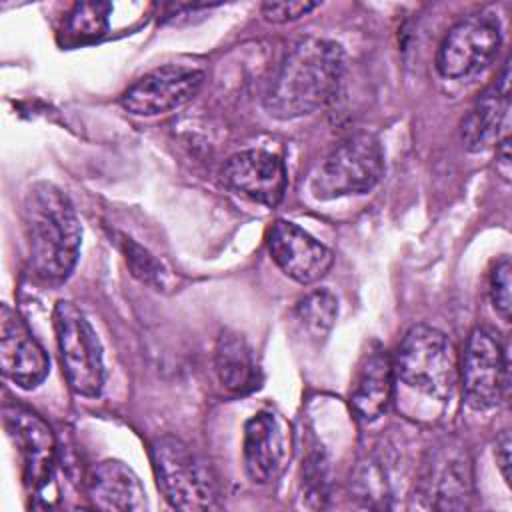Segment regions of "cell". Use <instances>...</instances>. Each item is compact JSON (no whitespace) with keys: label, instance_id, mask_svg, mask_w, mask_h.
<instances>
[{"label":"cell","instance_id":"6da1fadb","mask_svg":"<svg viewBox=\"0 0 512 512\" xmlns=\"http://www.w3.org/2000/svg\"><path fill=\"white\" fill-rule=\"evenodd\" d=\"M344 74V50L334 40L304 38L272 74L264 108L272 118L294 120L326 106Z\"/></svg>","mask_w":512,"mask_h":512},{"label":"cell","instance_id":"7a4b0ae2","mask_svg":"<svg viewBox=\"0 0 512 512\" xmlns=\"http://www.w3.org/2000/svg\"><path fill=\"white\" fill-rule=\"evenodd\" d=\"M22 222L34 274L48 284L64 282L76 266L82 242L70 198L58 186L38 182L24 198Z\"/></svg>","mask_w":512,"mask_h":512},{"label":"cell","instance_id":"3957f363","mask_svg":"<svg viewBox=\"0 0 512 512\" xmlns=\"http://www.w3.org/2000/svg\"><path fill=\"white\" fill-rule=\"evenodd\" d=\"M384 176V150L376 136L358 132L342 140L312 170L308 188L316 200L370 192Z\"/></svg>","mask_w":512,"mask_h":512},{"label":"cell","instance_id":"277c9868","mask_svg":"<svg viewBox=\"0 0 512 512\" xmlns=\"http://www.w3.org/2000/svg\"><path fill=\"white\" fill-rule=\"evenodd\" d=\"M156 482L172 508L200 512L218 508V488L208 464L176 436H160L150 446Z\"/></svg>","mask_w":512,"mask_h":512},{"label":"cell","instance_id":"5b68a950","mask_svg":"<svg viewBox=\"0 0 512 512\" xmlns=\"http://www.w3.org/2000/svg\"><path fill=\"white\" fill-rule=\"evenodd\" d=\"M394 372L408 388L436 398H450L456 384V358L448 336L432 326H412L396 352Z\"/></svg>","mask_w":512,"mask_h":512},{"label":"cell","instance_id":"8992f818","mask_svg":"<svg viewBox=\"0 0 512 512\" xmlns=\"http://www.w3.org/2000/svg\"><path fill=\"white\" fill-rule=\"evenodd\" d=\"M54 332L68 386L80 396H100L104 386L102 348L84 312L68 300L54 308Z\"/></svg>","mask_w":512,"mask_h":512},{"label":"cell","instance_id":"52a82bcc","mask_svg":"<svg viewBox=\"0 0 512 512\" xmlns=\"http://www.w3.org/2000/svg\"><path fill=\"white\" fill-rule=\"evenodd\" d=\"M510 386L508 352L500 336L486 326L470 332L462 356V392L470 408H496Z\"/></svg>","mask_w":512,"mask_h":512},{"label":"cell","instance_id":"ba28073f","mask_svg":"<svg viewBox=\"0 0 512 512\" xmlns=\"http://www.w3.org/2000/svg\"><path fill=\"white\" fill-rule=\"evenodd\" d=\"M502 44L500 22L490 12H476L456 22L444 36L436 68L444 78L460 80L482 72L498 54Z\"/></svg>","mask_w":512,"mask_h":512},{"label":"cell","instance_id":"9c48e42d","mask_svg":"<svg viewBox=\"0 0 512 512\" xmlns=\"http://www.w3.org/2000/svg\"><path fill=\"white\" fill-rule=\"evenodd\" d=\"M2 416L6 430L20 452L22 478L30 498L36 500V506L40 500H44V506H50L44 496L54 478L56 442L50 426L38 414L20 404H6Z\"/></svg>","mask_w":512,"mask_h":512},{"label":"cell","instance_id":"30bf717a","mask_svg":"<svg viewBox=\"0 0 512 512\" xmlns=\"http://www.w3.org/2000/svg\"><path fill=\"white\" fill-rule=\"evenodd\" d=\"M416 496L426 508L464 510L472 498V466L460 446L434 448L416 482Z\"/></svg>","mask_w":512,"mask_h":512},{"label":"cell","instance_id":"8fae6325","mask_svg":"<svg viewBox=\"0 0 512 512\" xmlns=\"http://www.w3.org/2000/svg\"><path fill=\"white\" fill-rule=\"evenodd\" d=\"M204 82V72L190 66H160L130 84L120 104L136 116H158L186 104Z\"/></svg>","mask_w":512,"mask_h":512},{"label":"cell","instance_id":"7c38bea8","mask_svg":"<svg viewBox=\"0 0 512 512\" xmlns=\"http://www.w3.org/2000/svg\"><path fill=\"white\" fill-rule=\"evenodd\" d=\"M224 184L236 194L274 208L286 192L288 174L282 158L268 150H242L222 168Z\"/></svg>","mask_w":512,"mask_h":512},{"label":"cell","instance_id":"4fadbf2b","mask_svg":"<svg viewBox=\"0 0 512 512\" xmlns=\"http://www.w3.org/2000/svg\"><path fill=\"white\" fill-rule=\"evenodd\" d=\"M268 250L278 268L298 284L324 278L334 262L332 252L290 220H276L268 232Z\"/></svg>","mask_w":512,"mask_h":512},{"label":"cell","instance_id":"5bb4252c","mask_svg":"<svg viewBox=\"0 0 512 512\" xmlns=\"http://www.w3.org/2000/svg\"><path fill=\"white\" fill-rule=\"evenodd\" d=\"M0 368L20 388H36L50 370V360L22 316L8 304L0 308Z\"/></svg>","mask_w":512,"mask_h":512},{"label":"cell","instance_id":"9a60e30c","mask_svg":"<svg viewBox=\"0 0 512 512\" xmlns=\"http://www.w3.org/2000/svg\"><path fill=\"white\" fill-rule=\"evenodd\" d=\"M242 454L246 472L254 482L276 480L290 458V428L270 410L256 412L244 424Z\"/></svg>","mask_w":512,"mask_h":512},{"label":"cell","instance_id":"2e32d148","mask_svg":"<svg viewBox=\"0 0 512 512\" xmlns=\"http://www.w3.org/2000/svg\"><path fill=\"white\" fill-rule=\"evenodd\" d=\"M510 70L504 64L502 74L470 106L462 118L460 136L470 152H484L508 134L510 112Z\"/></svg>","mask_w":512,"mask_h":512},{"label":"cell","instance_id":"e0dca14e","mask_svg":"<svg viewBox=\"0 0 512 512\" xmlns=\"http://www.w3.org/2000/svg\"><path fill=\"white\" fill-rule=\"evenodd\" d=\"M394 362L384 348H372L360 358L350 386V406L364 422L378 420L392 398Z\"/></svg>","mask_w":512,"mask_h":512},{"label":"cell","instance_id":"ac0fdd59","mask_svg":"<svg viewBox=\"0 0 512 512\" xmlns=\"http://www.w3.org/2000/svg\"><path fill=\"white\" fill-rule=\"evenodd\" d=\"M88 498L94 508L110 512L146 510V490L130 466L120 460H104L96 464L86 484Z\"/></svg>","mask_w":512,"mask_h":512},{"label":"cell","instance_id":"d6986e66","mask_svg":"<svg viewBox=\"0 0 512 512\" xmlns=\"http://www.w3.org/2000/svg\"><path fill=\"white\" fill-rule=\"evenodd\" d=\"M214 366L222 386L234 394H250L260 388L262 372L254 350L236 332H222L216 342Z\"/></svg>","mask_w":512,"mask_h":512},{"label":"cell","instance_id":"ffe728a7","mask_svg":"<svg viewBox=\"0 0 512 512\" xmlns=\"http://www.w3.org/2000/svg\"><path fill=\"white\" fill-rule=\"evenodd\" d=\"M338 318V300L328 290H312L298 300L292 322L296 334L312 346L322 344Z\"/></svg>","mask_w":512,"mask_h":512},{"label":"cell","instance_id":"44dd1931","mask_svg":"<svg viewBox=\"0 0 512 512\" xmlns=\"http://www.w3.org/2000/svg\"><path fill=\"white\" fill-rule=\"evenodd\" d=\"M112 12V4L92 0V2H78L66 14L60 40L64 46H82L100 40L108 30V16Z\"/></svg>","mask_w":512,"mask_h":512},{"label":"cell","instance_id":"7402d4cb","mask_svg":"<svg viewBox=\"0 0 512 512\" xmlns=\"http://www.w3.org/2000/svg\"><path fill=\"white\" fill-rule=\"evenodd\" d=\"M394 480H392V466L388 464L386 454L374 452L368 454L354 472V490L356 494L374 508L390 506L394 498Z\"/></svg>","mask_w":512,"mask_h":512},{"label":"cell","instance_id":"603a6c76","mask_svg":"<svg viewBox=\"0 0 512 512\" xmlns=\"http://www.w3.org/2000/svg\"><path fill=\"white\" fill-rule=\"evenodd\" d=\"M120 248L124 252L126 264L130 266L132 274L140 282H144L148 286H154L158 290L164 286L166 270L146 248H142L138 242H134L132 238H126V236H120Z\"/></svg>","mask_w":512,"mask_h":512},{"label":"cell","instance_id":"cb8c5ba5","mask_svg":"<svg viewBox=\"0 0 512 512\" xmlns=\"http://www.w3.org/2000/svg\"><path fill=\"white\" fill-rule=\"evenodd\" d=\"M302 484H304V496L308 506L310 508L324 506V500L328 498V466L320 452H312L304 460Z\"/></svg>","mask_w":512,"mask_h":512},{"label":"cell","instance_id":"d4e9b609","mask_svg":"<svg viewBox=\"0 0 512 512\" xmlns=\"http://www.w3.org/2000/svg\"><path fill=\"white\" fill-rule=\"evenodd\" d=\"M510 286H512V264L508 256H502L490 274V300L496 310V314L510 322V310H512V298H510Z\"/></svg>","mask_w":512,"mask_h":512},{"label":"cell","instance_id":"484cf974","mask_svg":"<svg viewBox=\"0 0 512 512\" xmlns=\"http://www.w3.org/2000/svg\"><path fill=\"white\" fill-rule=\"evenodd\" d=\"M314 8H318V2H306V0H282V2H264L262 4V16L268 22L274 24H284V22H294L306 14H310Z\"/></svg>","mask_w":512,"mask_h":512},{"label":"cell","instance_id":"4316f807","mask_svg":"<svg viewBox=\"0 0 512 512\" xmlns=\"http://www.w3.org/2000/svg\"><path fill=\"white\" fill-rule=\"evenodd\" d=\"M510 434L508 430H502V434L496 440V462L500 466V472L506 480V484H510Z\"/></svg>","mask_w":512,"mask_h":512},{"label":"cell","instance_id":"83f0119b","mask_svg":"<svg viewBox=\"0 0 512 512\" xmlns=\"http://www.w3.org/2000/svg\"><path fill=\"white\" fill-rule=\"evenodd\" d=\"M496 172L502 180L510 182V136L506 134L496 142Z\"/></svg>","mask_w":512,"mask_h":512}]
</instances>
